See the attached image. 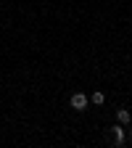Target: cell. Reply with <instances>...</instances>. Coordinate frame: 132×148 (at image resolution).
I'll list each match as a JSON object with an SVG mask.
<instances>
[{
	"instance_id": "cell-3",
	"label": "cell",
	"mask_w": 132,
	"mask_h": 148,
	"mask_svg": "<svg viewBox=\"0 0 132 148\" xmlns=\"http://www.w3.org/2000/svg\"><path fill=\"white\" fill-rule=\"evenodd\" d=\"M116 122L127 127V124L132 122V114H129V111H127V108H119V111H116Z\"/></svg>"
},
{
	"instance_id": "cell-5",
	"label": "cell",
	"mask_w": 132,
	"mask_h": 148,
	"mask_svg": "<svg viewBox=\"0 0 132 148\" xmlns=\"http://www.w3.org/2000/svg\"><path fill=\"white\" fill-rule=\"evenodd\" d=\"M129 140H132V130H129Z\"/></svg>"
},
{
	"instance_id": "cell-2",
	"label": "cell",
	"mask_w": 132,
	"mask_h": 148,
	"mask_svg": "<svg viewBox=\"0 0 132 148\" xmlns=\"http://www.w3.org/2000/svg\"><path fill=\"white\" fill-rule=\"evenodd\" d=\"M111 135H114V145H124V143H127L124 124H114V127H111Z\"/></svg>"
},
{
	"instance_id": "cell-1",
	"label": "cell",
	"mask_w": 132,
	"mask_h": 148,
	"mask_svg": "<svg viewBox=\"0 0 132 148\" xmlns=\"http://www.w3.org/2000/svg\"><path fill=\"white\" fill-rule=\"evenodd\" d=\"M69 103H71V108H74V111H85V108L90 106V98L85 95V92H74Z\"/></svg>"
},
{
	"instance_id": "cell-4",
	"label": "cell",
	"mask_w": 132,
	"mask_h": 148,
	"mask_svg": "<svg viewBox=\"0 0 132 148\" xmlns=\"http://www.w3.org/2000/svg\"><path fill=\"white\" fill-rule=\"evenodd\" d=\"M90 103H95V106H103V103H106V95H103L101 90H98V92H92V95H90Z\"/></svg>"
}]
</instances>
